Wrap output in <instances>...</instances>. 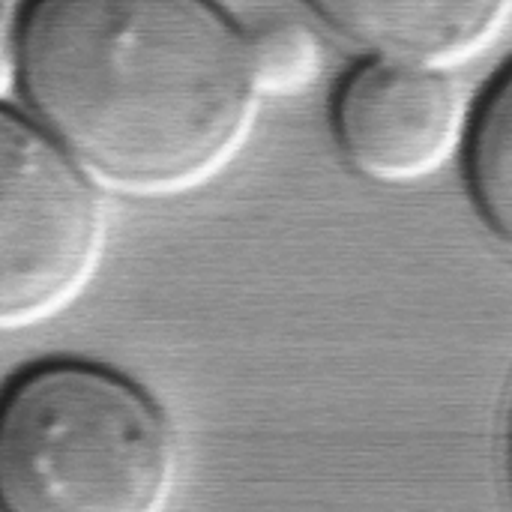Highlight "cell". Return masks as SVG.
Listing matches in <instances>:
<instances>
[{
  "mask_svg": "<svg viewBox=\"0 0 512 512\" xmlns=\"http://www.w3.org/2000/svg\"><path fill=\"white\" fill-rule=\"evenodd\" d=\"M6 69L24 114L129 195H180L216 177L261 105L246 30L198 0L27 3Z\"/></svg>",
  "mask_w": 512,
  "mask_h": 512,
  "instance_id": "obj_1",
  "label": "cell"
},
{
  "mask_svg": "<svg viewBox=\"0 0 512 512\" xmlns=\"http://www.w3.org/2000/svg\"><path fill=\"white\" fill-rule=\"evenodd\" d=\"M174 429L126 372L51 357L18 372L0 405L3 512H165Z\"/></svg>",
  "mask_w": 512,
  "mask_h": 512,
  "instance_id": "obj_2",
  "label": "cell"
},
{
  "mask_svg": "<svg viewBox=\"0 0 512 512\" xmlns=\"http://www.w3.org/2000/svg\"><path fill=\"white\" fill-rule=\"evenodd\" d=\"M105 243L99 180L27 114H0V321L33 327L93 279Z\"/></svg>",
  "mask_w": 512,
  "mask_h": 512,
  "instance_id": "obj_3",
  "label": "cell"
},
{
  "mask_svg": "<svg viewBox=\"0 0 512 512\" xmlns=\"http://www.w3.org/2000/svg\"><path fill=\"white\" fill-rule=\"evenodd\" d=\"M468 99L453 72L366 57L339 84L333 135L345 162L375 183H417L468 141Z\"/></svg>",
  "mask_w": 512,
  "mask_h": 512,
  "instance_id": "obj_4",
  "label": "cell"
},
{
  "mask_svg": "<svg viewBox=\"0 0 512 512\" xmlns=\"http://www.w3.org/2000/svg\"><path fill=\"white\" fill-rule=\"evenodd\" d=\"M309 12L366 57L453 72L504 36L512 3H312Z\"/></svg>",
  "mask_w": 512,
  "mask_h": 512,
  "instance_id": "obj_5",
  "label": "cell"
},
{
  "mask_svg": "<svg viewBox=\"0 0 512 512\" xmlns=\"http://www.w3.org/2000/svg\"><path fill=\"white\" fill-rule=\"evenodd\" d=\"M465 174L480 219L512 255V60L471 117Z\"/></svg>",
  "mask_w": 512,
  "mask_h": 512,
  "instance_id": "obj_6",
  "label": "cell"
},
{
  "mask_svg": "<svg viewBox=\"0 0 512 512\" xmlns=\"http://www.w3.org/2000/svg\"><path fill=\"white\" fill-rule=\"evenodd\" d=\"M243 30L261 96H291L318 81L321 45L312 27L276 15Z\"/></svg>",
  "mask_w": 512,
  "mask_h": 512,
  "instance_id": "obj_7",
  "label": "cell"
}]
</instances>
